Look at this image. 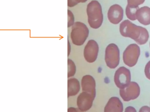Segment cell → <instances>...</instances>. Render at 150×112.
Returning <instances> with one entry per match:
<instances>
[{
    "label": "cell",
    "instance_id": "1",
    "mask_svg": "<svg viewBox=\"0 0 150 112\" xmlns=\"http://www.w3.org/2000/svg\"><path fill=\"white\" fill-rule=\"evenodd\" d=\"M86 11L90 27L93 29H99L104 20L102 7L99 2L97 0L91 1L87 4Z\"/></svg>",
    "mask_w": 150,
    "mask_h": 112
},
{
    "label": "cell",
    "instance_id": "2",
    "mask_svg": "<svg viewBox=\"0 0 150 112\" xmlns=\"http://www.w3.org/2000/svg\"><path fill=\"white\" fill-rule=\"evenodd\" d=\"M145 28L138 26L129 20L122 21L120 26L121 35L125 37L130 38L138 43Z\"/></svg>",
    "mask_w": 150,
    "mask_h": 112
},
{
    "label": "cell",
    "instance_id": "3",
    "mask_svg": "<svg viewBox=\"0 0 150 112\" xmlns=\"http://www.w3.org/2000/svg\"><path fill=\"white\" fill-rule=\"evenodd\" d=\"M89 35L88 27L83 23L75 22L72 26L70 37L75 45L81 46L84 44Z\"/></svg>",
    "mask_w": 150,
    "mask_h": 112
},
{
    "label": "cell",
    "instance_id": "4",
    "mask_svg": "<svg viewBox=\"0 0 150 112\" xmlns=\"http://www.w3.org/2000/svg\"><path fill=\"white\" fill-rule=\"evenodd\" d=\"M105 61L107 66L115 69L119 65L120 61V52L118 46L114 44L108 45L105 52Z\"/></svg>",
    "mask_w": 150,
    "mask_h": 112
},
{
    "label": "cell",
    "instance_id": "5",
    "mask_svg": "<svg viewBox=\"0 0 150 112\" xmlns=\"http://www.w3.org/2000/svg\"><path fill=\"white\" fill-rule=\"evenodd\" d=\"M140 53V47L137 44H134L129 45L123 52V62L129 67H134L137 63Z\"/></svg>",
    "mask_w": 150,
    "mask_h": 112
},
{
    "label": "cell",
    "instance_id": "6",
    "mask_svg": "<svg viewBox=\"0 0 150 112\" xmlns=\"http://www.w3.org/2000/svg\"><path fill=\"white\" fill-rule=\"evenodd\" d=\"M114 80L118 88L122 89L125 88L131 82L130 71L125 67H120L115 71Z\"/></svg>",
    "mask_w": 150,
    "mask_h": 112
},
{
    "label": "cell",
    "instance_id": "7",
    "mask_svg": "<svg viewBox=\"0 0 150 112\" xmlns=\"http://www.w3.org/2000/svg\"><path fill=\"white\" fill-rule=\"evenodd\" d=\"M140 86L136 82H130L128 85L123 89H120V96L123 101L129 102L136 99L140 95Z\"/></svg>",
    "mask_w": 150,
    "mask_h": 112
},
{
    "label": "cell",
    "instance_id": "8",
    "mask_svg": "<svg viewBox=\"0 0 150 112\" xmlns=\"http://www.w3.org/2000/svg\"><path fill=\"white\" fill-rule=\"evenodd\" d=\"M99 52V46L95 40L88 41L84 49L83 55L87 62L92 63L97 60Z\"/></svg>",
    "mask_w": 150,
    "mask_h": 112
},
{
    "label": "cell",
    "instance_id": "9",
    "mask_svg": "<svg viewBox=\"0 0 150 112\" xmlns=\"http://www.w3.org/2000/svg\"><path fill=\"white\" fill-rule=\"evenodd\" d=\"M108 18L111 23L117 25L120 23L123 18L124 11L122 7L118 4L110 6L108 11Z\"/></svg>",
    "mask_w": 150,
    "mask_h": 112
},
{
    "label": "cell",
    "instance_id": "10",
    "mask_svg": "<svg viewBox=\"0 0 150 112\" xmlns=\"http://www.w3.org/2000/svg\"><path fill=\"white\" fill-rule=\"evenodd\" d=\"M95 98L87 92H83L78 97L77 105L79 110L81 112H86L92 106Z\"/></svg>",
    "mask_w": 150,
    "mask_h": 112
},
{
    "label": "cell",
    "instance_id": "11",
    "mask_svg": "<svg viewBox=\"0 0 150 112\" xmlns=\"http://www.w3.org/2000/svg\"><path fill=\"white\" fill-rule=\"evenodd\" d=\"M81 86L83 92H87L95 98L96 95V82L92 76L86 75L83 76L81 80Z\"/></svg>",
    "mask_w": 150,
    "mask_h": 112
},
{
    "label": "cell",
    "instance_id": "12",
    "mask_svg": "<svg viewBox=\"0 0 150 112\" xmlns=\"http://www.w3.org/2000/svg\"><path fill=\"white\" fill-rule=\"evenodd\" d=\"M123 111V104L117 97H111L104 109L105 112H122Z\"/></svg>",
    "mask_w": 150,
    "mask_h": 112
},
{
    "label": "cell",
    "instance_id": "13",
    "mask_svg": "<svg viewBox=\"0 0 150 112\" xmlns=\"http://www.w3.org/2000/svg\"><path fill=\"white\" fill-rule=\"evenodd\" d=\"M136 18L138 22L144 25L150 24V8L144 6L137 11Z\"/></svg>",
    "mask_w": 150,
    "mask_h": 112
},
{
    "label": "cell",
    "instance_id": "14",
    "mask_svg": "<svg viewBox=\"0 0 150 112\" xmlns=\"http://www.w3.org/2000/svg\"><path fill=\"white\" fill-rule=\"evenodd\" d=\"M79 81L75 78L68 80V97L76 96L80 90Z\"/></svg>",
    "mask_w": 150,
    "mask_h": 112
},
{
    "label": "cell",
    "instance_id": "15",
    "mask_svg": "<svg viewBox=\"0 0 150 112\" xmlns=\"http://www.w3.org/2000/svg\"><path fill=\"white\" fill-rule=\"evenodd\" d=\"M139 7H131L127 5L126 8V14L127 17L131 21L136 20V13Z\"/></svg>",
    "mask_w": 150,
    "mask_h": 112
},
{
    "label": "cell",
    "instance_id": "16",
    "mask_svg": "<svg viewBox=\"0 0 150 112\" xmlns=\"http://www.w3.org/2000/svg\"><path fill=\"white\" fill-rule=\"evenodd\" d=\"M76 66L74 62L71 59L68 60V77H72L76 74Z\"/></svg>",
    "mask_w": 150,
    "mask_h": 112
},
{
    "label": "cell",
    "instance_id": "17",
    "mask_svg": "<svg viewBox=\"0 0 150 112\" xmlns=\"http://www.w3.org/2000/svg\"><path fill=\"white\" fill-rule=\"evenodd\" d=\"M68 28L71 27L75 23V18L73 12L68 10Z\"/></svg>",
    "mask_w": 150,
    "mask_h": 112
},
{
    "label": "cell",
    "instance_id": "18",
    "mask_svg": "<svg viewBox=\"0 0 150 112\" xmlns=\"http://www.w3.org/2000/svg\"><path fill=\"white\" fill-rule=\"evenodd\" d=\"M145 0H127V5L131 7H139L145 1Z\"/></svg>",
    "mask_w": 150,
    "mask_h": 112
},
{
    "label": "cell",
    "instance_id": "19",
    "mask_svg": "<svg viewBox=\"0 0 150 112\" xmlns=\"http://www.w3.org/2000/svg\"><path fill=\"white\" fill-rule=\"evenodd\" d=\"M88 0H68L67 5L69 8H73L80 3L86 2Z\"/></svg>",
    "mask_w": 150,
    "mask_h": 112
},
{
    "label": "cell",
    "instance_id": "20",
    "mask_svg": "<svg viewBox=\"0 0 150 112\" xmlns=\"http://www.w3.org/2000/svg\"><path fill=\"white\" fill-rule=\"evenodd\" d=\"M144 72L147 78L150 80V61L147 63L145 66Z\"/></svg>",
    "mask_w": 150,
    "mask_h": 112
},
{
    "label": "cell",
    "instance_id": "21",
    "mask_svg": "<svg viewBox=\"0 0 150 112\" xmlns=\"http://www.w3.org/2000/svg\"><path fill=\"white\" fill-rule=\"evenodd\" d=\"M139 112H150V108L148 106H143L141 108Z\"/></svg>",
    "mask_w": 150,
    "mask_h": 112
},
{
    "label": "cell",
    "instance_id": "22",
    "mask_svg": "<svg viewBox=\"0 0 150 112\" xmlns=\"http://www.w3.org/2000/svg\"><path fill=\"white\" fill-rule=\"evenodd\" d=\"M78 111L77 110V109L73 108V107H70V108H69L68 110V112H77Z\"/></svg>",
    "mask_w": 150,
    "mask_h": 112
},
{
    "label": "cell",
    "instance_id": "23",
    "mask_svg": "<svg viewBox=\"0 0 150 112\" xmlns=\"http://www.w3.org/2000/svg\"><path fill=\"white\" fill-rule=\"evenodd\" d=\"M68 56H69L70 54V51H71V46H70V43H69V41L68 40Z\"/></svg>",
    "mask_w": 150,
    "mask_h": 112
},
{
    "label": "cell",
    "instance_id": "24",
    "mask_svg": "<svg viewBox=\"0 0 150 112\" xmlns=\"http://www.w3.org/2000/svg\"></svg>",
    "mask_w": 150,
    "mask_h": 112
}]
</instances>
